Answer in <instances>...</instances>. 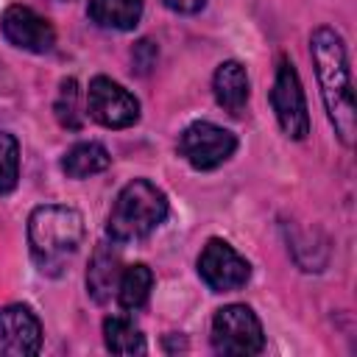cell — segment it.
Wrapping results in <instances>:
<instances>
[{
  "label": "cell",
  "instance_id": "52a82bcc",
  "mask_svg": "<svg viewBox=\"0 0 357 357\" xmlns=\"http://www.w3.org/2000/svg\"><path fill=\"white\" fill-rule=\"evenodd\" d=\"M86 109L103 128H128L139 120V100L117 81L95 75L86 89Z\"/></svg>",
  "mask_w": 357,
  "mask_h": 357
},
{
  "label": "cell",
  "instance_id": "3957f363",
  "mask_svg": "<svg viewBox=\"0 0 357 357\" xmlns=\"http://www.w3.org/2000/svg\"><path fill=\"white\" fill-rule=\"evenodd\" d=\"M167 209V195L153 181L134 178L117 192L106 220V234L112 237V243L145 240L165 223Z\"/></svg>",
  "mask_w": 357,
  "mask_h": 357
},
{
  "label": "cell",
  "instance_id": "e0dca14e",
  "mask_svg": "<svg viewBox=\"0 0 357 357\" xmlns=\"http://www.w3.org/2000/svg\"><path fill=\"white\" fill-rule=\"evenodd\" d=\"M20 184V142L14 134L0 131V195L14 192Z\"/></svg>",
  "mask_w": 357,
  "mask_h": 357
},
{
  "label": "cell",
  "instance_id": "5b68a950",
  "mask_svg": "<svg viewBox=\"0 0 357 357\" xmlns=\"http://www.w3.org/2000/svg\"><path fill=\"white\" fill-rule=\"evenodd\" d=\"M271 106L279 120V128L290 139H307L310 134V112H307V98L301 78L287 56L279 59L273 86H271Z\"/></svg>",
  "mask_w": 357,
  "mask_h": 357
},
{
  "label": "cell",
  "instance_id": "ffe728a7",
  "mask_svg": "<svg viewBox=\"0 0 357 357\" xmlns=\"http://www.w3.org/2000/svg\"><path fill=\"white\" fill-rule=\"evenodd\" d=\"M165 6L176 14H198L206 6V0H165Z\"/></svg>",
  "mask_w": 357,
  "mask_h": 357
},
{
  "label": "cell",
  "instance_id": "d6986e66",
  "mask_svg": "<svg viewBox=\"0 0 357 357\" xmlns=\"http://www.w3.org/2000/svg\"><path fill=\"white\" fill-rule=\"evenodd\" d=\"M131 59H134V67H137V73L139 75H145L153 64H156V45L151 42V39H142V42H137L134 45V53H131Z\"/></svg>",
  "mask_w": 357,
  "mask_h": 357
},
{
  "label": "cell",
  "instance_id": "9a60e30c",
  "mask_svg": "<svg viewBox=\"0 0 357 357\" xmlns=\"http://www.w3.org/2000/svg\"><path fill=\"white\" fill-rule=\"evenodd\" d=\"M151 290H153V271L145 262H134V265L123 268L114 296L123 310H139L148 304Z\"/></svg>",
  "mask_w": 357,
  "mask_h": 357
},
{
  "label": "cell",
  "instance_id": "7a4b0ae2",
  "mask_svg": "<svg viewBox=\"0 0 357 357\" xmlns=\"http://www.w3.org/2000/svg\"><path fill=\"white\" fill-rule=\"evenodd\" d=\"M84 240V218L73 206L45 204L28 218V245L42 273H61Z\"/></svg>",
  "mask_w": 357,
  "mask_h": 357
},
{
  "label": "cell",
  "instance_id": "44dd1931",
  "mask_svg": "<svg viewBox=\"0 0 357 357\" xmlns=\"http://www.w3.org/2000/svg\"><path fill=\"white\" fill-rule=\"evenodd\" d=\"M59 3H70V0H59Z\"/></svg>",
  "mask_w": 357,
  "mask_h": 357
},
{
  "label": "cell",
  "instance_id": "5bb4252c",
  "mask_svg": "<svg viewBox=\"0 0 357 357\" xmlns=\"http://www.w3.org/2000/svg\"><path fill=\"white\" fill-rule=\"evenodd\" d=\"M112 165L109 151L100 142H75L64 156H61V170L67 178H89L95 173H103Z\"/></svg>",
  "mask_w": 357,
  "mask_h": 357
},
{
  "label": "cell",
  "instance_id": "4fadbf2b",
  "mask_svg": "<svg viewBox=\"0 0 357 357\" xmlns=\"http://www.w3.org/2000/svg\"><path fill=\"white\" fill-rule=\"evenodd\" d=\"M145 0H89V20L106 31H131L142 17Z\"/></svg>",
  "mask_w": 357,
  "mask_h": 357
},
{
  "label": "cell",
  "instance_id": "8fae6325",
  "mask_svg": "<svg viewBox=\"0 0 357 357\" xmlns=\"http://www.w3.org/2000/svg\"><path fill=\"white\" fill-rule=\"evenodd\" d=\"M212 92H215V100L223 112L229 114H243L245 103H248V73L240 61L229 59V61H220L215 75H212Z\"/></svg>",
  "mask_w": 357,
  "mask_h": 357
},
{
  "label": "cell",
  "instance_id": "ba28073f",
  "mask_svg": "<svg viewBox=\"0 0 357 357\" xmlns=\"http://www.w3.org/2000/svg\"><path fill=\"white\" fill-rule=\"evenodd\" d=\"M198 276L209 290L229 293V290H240L248 282L251 265L245 257L234 251V245H229L220 237H212L198 257Z\"/></svg>",
  "mask_w": 357,
  "mask_h": 357
},
{
  "label": "cell",
  "instance_id": "2e32d148",
  "mask_svg": "<svg viewBox=\"0 0 357 357\" xmlns=\"http://www.w3.org/2000/svg\"><path fill=\"white\" fill-rule=\"evenodd\" d=\"M103 343L112 354H145V335L139 326L126 315H112L103 321Z\"/></svg>",
  "mask_w": 357,
  "mask_h": 357
},
{
  "label": "cell",
  "instance_id": "6da1fadb",
  "mask_svg": "<svg viewBox=\"0 0 357 357\" xmlns=\"http://www.w3.org/2000/svg\"><path fill=\"white\" fill-rule=\"evenodd\" d=\"M310 56L315 64L326 117L337 139L346 148H351L357 134V109H354V86H351L346 42L332 25H318L310 33Z\"/></svg>",
  "mask_w": 357,
  "mask_h": 357
},
{
  "label": "cell",
  "instance_id": "7c38bea8",
  "mask_svg": "<svg viewBox=\"0 0 357 357\" xmlns=\"http://www.w3.org/2000/svg\"><path fill=\"white\" fill-rule=\"evenodd\" d=\"M120 273H123L120 254L112 245H106V243L98 245L95 254H92V259H89V271H86V290H89V296L98 304L109 301L117 293Z\"/></svg>",
  "mask_w": 357,
  "mask_h": 357
},
{
  "label": "cell",
  "instance_id": "8992f818",
  "mask_svg": "<svg viewBox=\"0 0 357 357\" xmlns=\"http://www.w3.org/2000/svg\"><path fill=\"white\" fill-rule=\"evenodd\" d=\"M234 151H237V137L229 128L215 126L209 120L190 123L178 137V153L195 170H215L223 162H229Z\"/></svg>",
  "mask_w": 357,
  "mask_h": 357
},
{
  "label": "cell",
  "instance_id": "277c9868",
  "mask_svg": "<svg viewBox=\"0 0 357 357\" xmlns=\"http://www.w3.org/2000/svg\"><path fill=\"white\" fill-rule=\"evenodd\" d=\"M265 346V332L257 312L245 304H226L212 318V349L229 357L259 354Z\"/></svg>",
  "mask_w": 357,
  "mask_h": 357
},
{
  "label": "cell",
  "instance_id": "ac0fdd59",
  "mask_svg": "<svg viewBox=\"0 0 357 357\" xmlns=\"http://www.w3.org/2000/svg\"><path fill=\"white\" fill-rule=\"evenodd\" d=\"M53 112H56V120H59L64 128L78 131V128L84 126V117H81V112H78V81H75V78H64V81L59 84V95H56Z\"/></svg>",
  "mask_w": 357,
  "mask_h": 357
},
{
  "label": "cell",
  "instance_id": "30bf717a",
  "mask_svg": "<svg viewBox=\"0 0 357 357\" xmlns=\"http://www.w3.org/2000/svg\"><path fill=\"white\" fill-rule=\"evenodd\" d=\"M42 349V324L25 304H8L0 310V354L33 357Z\"/></svg>",
  "mask_w": 357,
  "mask_h": 357
},
{
  "label": "cell",
  "instance_id": "9c48e42d",
  "mask_svg": "<svg viewBox=\"0 0 357 357\" xmlns=\"http://www.w3.org/2000/svg\"><path fill=\"white\" fill-rule=\"evenodd\" d=\"M0 31L8 39V45L25 53H50L56 45L53 25L31 6H20V3L8 6L0 17Z\"/></svg>",
  "mask_w": 357,
  "mask_h": 357
}]
</instances>
